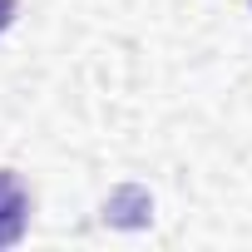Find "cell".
Returning <instances> with one entry per match:
<instances>
[{
    "label": "cell",
    "mask_w": 252,
    "mask_h": 252,
    "mask_svg": "<svg viewBox=\"0 0 252 252\" xmlns=\"http://www.w3.org/2000/svg\"><path fill=\"white\" fill-rule=\"evenodd\" d=\"M30 227V193L15 168H0V247H15Z\"/></svg>",
    "instance_id": "cell-1"
},
{
    "label": "cell",
    "mask_w": 252,
    "mask_h": 252,
    "mask_svg": "<svg viewBox=\"0 0 252 252\" xmlns=\"http://www.w3.org/2000/svg\"><path fill=\"white\" fill-rule=\"evenodd\" d=\"M149 218H154V198L139 183H124L104 198V222H114V227H144Z\"/></svg>",
    "instance_id": "cell-2"
},
{
    "label": "cell",
    "mask_w": 252,
    "mask_h": 252,
    "mask_svg": "<svg viewBox=\"0 0 252 252\" xmlns=\"http://www.w3.org/2000/svg\"><path fill=\"white\" fill-rule=\"evenodd\" d=\"M15 10H20V0H0V35L15 25Z\"/></svg>",
    "instance_id": "cell-3"
}]
</instances>
